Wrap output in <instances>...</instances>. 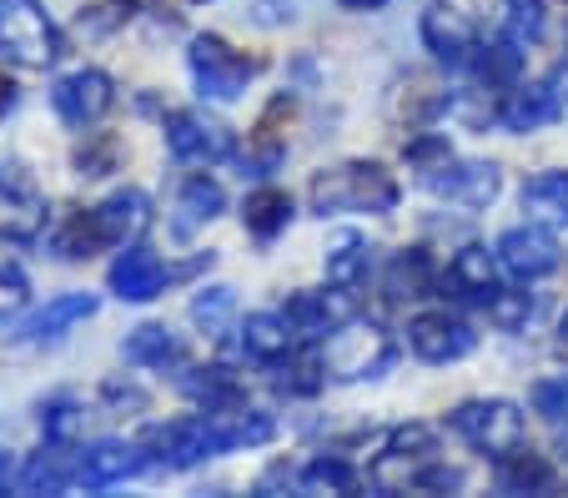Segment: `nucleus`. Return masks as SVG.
I'll return each mask as SVG.
<instances>
[{
	"instance_id": "1",
	"label": "nucleus",
	"mask_w": 568,
	"mask_h": 498,
	"mask_svg": "<svg viewBox=\"0 0 568 498\" xmlns=\"http://www.w3.org/2000/svg\"><path fill=\"white\" fill-rule=\"evenodd\" d=\"M307 202L317 217H343V212H393L397 176L383 162H343L312 176Z\"/></svg>"
},
{
	"instance_id": "2",
	"label": "nucleus",
	"mask_w": 568,
	"mask_h": 498,
	"mask_svg": "<svg viewBox=\"0 0 568 498\" xmlns=\"http://www.w3.org/2000/svg\"><path fill=\"white\" fill-rule=\"evenodd\" d=\"M61 31L36 0H0V55L26 71H45L61 61Z\"/></svg>"
},
{
	"instance_id": "3",
	"label": "nucleus",
	"mask_w": 568,
	"mask_h": 498,
	"mask_svg": "<svg viewBox=\"0 0 568 498\" xmlns=\"http://www.w3.org/2000/svg\"><path fill=\"white\" fill-rule=\"evenodd\" d=\"M453 434L498 464V458H508L514 448H524V413L508 398L463 403V408H453Z\"/></svg>"
},
{
	"instance_id": "4",
	"label": "nucleus",
	"mask_w": 568,
	"mask_h": 498,
	"mask_svg": "<svg viewBox=\"0 0 568 498\" xmlns=\"http://www.w3.org/2000/svg\"><path fill=\"white\" fill-rule=\"evenodd\" d=\"M387 363H393V343H387V333L373 327V323L333 327V337H327V347H322V368H327V378H343V383L377 378Z\"/></svg>"
},
{
	"instance_id": "5",
	"label": "nucleus",
	"mask_w": 568,
	"mask_h": 498,
	"mask_svg": "<svg viewBox=\"0 0 568 498\" xmlns=\"http://www.w3.org/2000/svg\"><path fill=\"white\" fill-rule=\"evenodd\" d=\"M186 61H192L196 91H202L206 101H236L242 91H247V81L257 77V61H247L242 51H232L222 35H196L192 51H186Z\"/></svg>"
},
{
	"instance_id": "6",
	"label": "nucleus",
	"mask_w": 568,
	"mask_h": 498,
	"mask_svg": "<svg viewBox=\"0 0 568 498\" xmlns=\"http://www.w3.org/2000/svg\"><path fill=\"white\" fill-rule=\"evenodd\" d=\"M111 101H116V91H111V77H106V71H97V65H87V71H71V77H61L51 87L55 116H61L65 126H75V131L97 126V121L111 111Z\"/></svg>"
},
{
	"instance_id": "7",
	"label": "nucleus",
	"mask_w": 568,
	"mask_h": 498,
	"mask_svg": "<svg viewBox=\"0 0 568 498\" xmlns=\"http://www.w3.org/2000/svg\"><path fill=\"white\" fill-rule=\"evenodd\" d=\"M166 146L186 166H212L232 156V131L222 121L202 116V111H172L166 116Z\"/></svg>"
},
{
	"instance_id": "8",
	"label": "nucleus",
	"mask_w": 568,
	"mask_h": 498,
	"mask_svg": "<svg viewBox=\"0 0 568 498\" xmlns=\"http://www.w3.org/2000/svg\"><path fill=\"white\" fill-rule=\"evenodd\" d=\"M423 186H428L433 196H443V202H458V206H488L498 196V186H504V176H498L494 162H438L423 172Z\"/></svg>"
},
{
	"instance_id": "9",
	"label": "nucleus",
	"mask_w": 568,
	"mask_h": 498,
	"mask_svg": "<svg viewBox=\"0 0 568 498\" xmlns=\"http://www.w3.org/2000/svg\"><path fill=\"white\" fill-rule=\"evenodd\" d=\"M51 222L45 196L36 192V182L21 166H0V232L11 242H36Z\"/></svg>"
},
{
	"instance_id": "10",
	"label": "nucleus",
	"mask_w": 568,
	"mask_h": 498,
	"mask_svg": "<svg viewBox=\"0 0 568 498\" xmlns=\"http://www.w3.org/2000/svg\"><path fill=\"white\" fill-rule=\"evenodd\" d=\"M91 227H97L101 247H131V242H136L141 232L151 227L146 192H136V186H121V192H111L106 202L91 206Z\"/></svg>"
},
{
	"instance_id": "11",
	"label": "nucleus",
	"mask_w": 568,
	"mask_h": 498,
	"mask_svg": "<svg viewBox=\"0 0 568 498\" xmlns=\"http://www.w3.org/2000/svg\"><path fill=\"white\" fill-rule=\"evenodd\" d=\"M146 448H156V458L166 468H196L202 458H216V438H212V418H176L161 423L146 434Z\"/></svg>"
},
{
	"instance_id": "12",
	"label": "nucleus",
	"mask_w": 568,
	"mask_h": 498,
	"mask_svg": "<svg viewBox=\"0 0 568 498\" xmlns=\"http://www.w3.org/2000/svg\"><path fill=\"white\" fill-rule=\"evenodd\" d=\"M408 343L423 363H458L473 353L478 337H473L468 323H458V317H448V313H418L408 323Z\"/></svg>"
},
{
	"instance_id": "13",
	"label": "nucleus",
	"mask_w": 568,
	"mask_h": 498,
	"mask_svg": "<svg viewBox=\"0 0 568 498\" xmlns=\"http://www.w3.org/2000/svg\"><path fill=\"white\" fill-rule=\"evenodd\" d=\"M141 468H146V448L106 438V444L81 448V464H75V488H116V484H126V478H136Z\"/></svg>"
},
{
	"instance_id": "14",
	"label": "nucleus",
	"mask_w": 568,
	"mask_h": 498,
	"mask_svg": "<svg viewBox=\"0 0 568 498\" xmlns=\"http://www.w3.org/2000/svg\"><path fill=\"white\" fill-rule=\"evenodd\" d=\"M558 237L544 227H514L498 237V262H504V272H514V277L534 282V277H548V272L558 267Z\"/></svg>"
},
{
	"instance_id": "15",
	"label": "nucleus",
	"mask_w": 568,
	"mask_h": 498,
	"mask_svg": "<svg viewBox=\"0 0 568 498\" xmlns=\"http://www.w3.org/2000/svg\"><path fill=\"white\" fill-rule=\"evenodd\" d=\"M423 45L433 51V61L458 71V65H473V55H478V31H473L468 16L448 11V6H433L423 16Z\"/></svg>"
},
{
	"instance_id": "16",
	"label": "nucleus",
	"mask_w": 568,
	"mask_h": 498,
	"mask_svg": "<svg viewBox=\"0 0 568 498\" xmlns=\"http://www.w3.org/2000/svg\"><path fill=\"white\" fill-rule=\"evenodd\" d=\"M111 293L121 297V303H151V297H161V287H166V267H161L156 252L146 247H121L116 262H111Z\"/></svg>"
},
{
	"instance_id": "17",
	"label": "nucleus",
	"mask_w": 568,
	"mask_h": 498,
	"mask_svg": "<svg viewBox=\"0 0 568 498\" xmlns=\"http://www.w3.org/2000/svg\"><path fill=\"white\" fill-rule=\"evenodd\" d=\"M282 317L292 323L297 337H327L333 327L353 323V297H347V287H337V293H292Z\"/></svg>"
},
{
	"instance_id": "18",
	"label": "nucleus",
	"mask_w": 568,
	"mask_h": 498,
	"mask_svg": "<svg viewBox=\"0 0 568 498\" xmlns=\"http://www.w3.org/2000/svg\"><path fill=\"white\" fill-rule=\"evenodd\" d=\"M97 297L91 293H65V297H55V303H45L41 313H31L21 327L11 333V343H51V337H61L65 327H75V323H87V317H97Z\"/></svg>"
},
{
	"instance_id": "19",
	"label": "nucleus",
	"mask_w": 568,
	"mask_h": 498,
	"mask_svg": "<svg viewBox=\"0 0 568 498\" xmlns=\"http://www.w3.org/2000/svg\"><path fill=\"white\" fill-rule=\"evenodd\" d=\"M443 287H453V297L488 307V297L498 293V257H488V247H463L443 272Z\"/></svg>"
},
{
	"instance_id": "20",
	"label": "nucleus",
	"mask_w": 568,
	"mask_h": 498,
	"mask_svg": "<svg viewBox=\"0 0 568 498\" xmlns=\"http://www.w3.org/2000/svg\"><path fill=\"white\" fill-rule=\"evenodd\" d=\"M564 116V106H558V91L554 81H528V87H514L504 96V106H498V121H504L508 131H538L548 126V121Z\"/></svg>"
},
{
	"instance_id": "21",
	"label": "nucleus",
	"mask_w": 568,
	"mask_h": 498,
	"mask_svg": "<svg viewBox=\"0 0 568 498\" xmlns=\"http://www.w3.org/2000/svg\"><path fill=\"white\" fill-rule=\"evenodd\" d=\"M75 464H81V448L45 444L41 454L21 468V478H16V484H21L26 494H65V488H75Z\"/></svg>"
},
{
	"instance_id": "22",
	"label": "nucleus",
	"mask_w": 568,
	"mask_h": 498,
	"mask_svg": "<svg viewBox=\"0 0 568 498\" xmlns=\"http://www.w3.org/2000/svg\"><path fill=\"white\" fill-rule=\"evenodd\" d=\"M212 418V438H216V454H232V448H257L277 434V423L267 413H252V408H222V413H206Z\"/></svg>"
},
{
	"instance_id": "23",
	"label": "nucleus",
	"mask_w": 568,
	"mask_h": 498,
	"mask_svg": "<svg viewBox=\"0 0 568 498\" xmlns=\"http://www.w3.org/2000/svg\"><path fill=\"white\" fill-rule=\"evenodd\" d=\"M222 206H226L222 186H216V182H206V176H192V182L182 186V196H176L172 232L186 242L196 227H206V222H212V217H222Z\"/></svg>"
},
{
	"instance_id": "24",
	"label": "nucleus",
	"mask_w": 568,
	"mask_h": 498,
	"mask_svg": "<svg viewBox=\"0 0 568 498\" xmlns=\"http://www.w3.org/2000/svg\"><path fill=\"white\" fill-rule=\"evenodd\" d=\"M292 323L277 313H252L242 323V347H247L257 363H287L292 358Z\"/></svg>"
},
{
	"instance_id": "25",
	"label": "nucleus",
	"mask_w": 568,
	"mask_h": 498,
	"mask_svg": "<svg viewBox=\"0 0 568 498\" xmlns=\"http://www.w3.org/2000/svg\"><path fill=\"white\" fill-rule=\"evenodd\" d=\"M242 222H247L252 237L272 242L277 232H287V222H292V196L282 192V186H257V192L247 196V206H242Z\"/></svg>"
},
{
	"instance_id": "26",
	"label": "nucleus",
	"mask_w": 568,
	"mask_h": 498,
	"mask_svg": "<svg viewBox=\"0 0 568 498\" xmlns=\"http://www.w3.org/2000/svg\"><path fill=\"white\" fill-rule=\"evenodd\" d=\"M121 353H126V363H136V368H166V363L182 358V343H176L172 327H161V323H141L136 333H126Z\"/></svg>"
},
{
	"instance_id": "27",
	"label": "nucleus",
	"mask_w": 568,
	"mask_h": 498,
	"mask_svg": "<svg viewBox=\"0 0 568 498\" xmlns=\"http://www.w3.org/2000/svg\"><path fill=\"white\" fill-rule=\"evenodd\" d=\"M182 393L196 398L206 413H222V408H242V383L232 378L226 368H192L182 378Z\"/></svg>"
},
{
	"instance_id": "28",
	"label": "nucleus",
	"mask_w": 568,
	"mask_h": 498,
	"mask_svg": "<svg viewBox=\"0 0 568 498\" xmlns=\"http://www.w3.org/2000/svg\"><path fill=\"white\" fill-rule=\"evenodd\" d=\"M554 484V464L538 454H528V448H514L508 458H498V488L504 494H544V488Z\"/></svg>"
},
{
	"instance_id": "29",
	"label": "nucleus",
	"mask_w": 568,
	"mask_h": 498,
	"mask_svg": "<svg viewBox=\"0 0 568 498\" xmlns=\"http://www.w3.org/2000/svg\"><path fill=\"white\" fill-rule=\"evenodd\" d=\"M524 212L538 222H568V172H544L524 186Z\"/></svg>"
},
{
	"instance_id": "30",
	"label": "nucleus",
	"mask_w": 568,
	"mask_h": 498,
	"mask_svg": "<svg viewBox=\"0 0 568 498\" xmlns=\"http://www.w3.org/2000/svg\"><path fill=\"white\" fill-rule=\"evenodd\" d=\"M387 293L393 297H428L433 293V257L423 247L397 252L387 267Z\"/></svg>"
},
{
	"instance_id": "31",
	"label": "nucleus",
	"mask_w": 568,
	"mask_h": 498,
	"mask_svg": "<svg viewBox=\"0 0 568 498\" xmlns=\"http://www.w3.org/2000/svg\"><path fill=\"white\" fill-rule=\"evenodd\" d=\"M363 277H367V247H363V237L343 232V237L333 242V252H327V282L353 293V287H357Z\"/></svg>"
},
{
	"instance_id": "32",
	"label": "nucleus",
	"mask_w": 568,
	"mask_h": 498,
	"mask_svg": "<svg viewBox=\"0 0 568 498\" xmlns=\"http://www.w3.org/2000/svg\"><path fill=\"white\" fill-rule=\"evenodd\" d=\"M302 488H307V494H357V468L347 464V458L322 454L302 468Z\"/></svg>"
},
{
	"instance_id": "33",
	"label": "nucleus",
	"mask_w": 568,
	"mask_h": 498,
	"mask_svg": "<svg viewBox=\"0 0 568 498\" xmlns=\"http://www.w3.org/2000/svg\"><path fill=\"white\" fill-rule=\"evenodd\" d=\"M538 35H544V0H508V11H504V41H514L518 51H528Z\"/></svg>"
},
{
	"instance_id": "34",
	"label": "nucleus",
	"mask_w": 568,
	"mask_h": 498,
	"mask_svg": "<svg viewBox=\"0 0 568 498\" xmlns=\"http://www.w3.org/2000/svg\"><path fill=\"white\" fill-rule=\"evenodd\" d=\"M473 65H478L483 81H518V71H524V51H518L514 41H494V45H478Z\"/></svg>"
},
{
	"instance_id": "35",
	"label": "nucleus",
	"mask_w": 568,
	"mask_h": 498,
	"mask_svg": "<svg viewBox=\"0 0 568 498\" xmlns=\"http://www.w3.org/2000/svg\"><path fill=\"white\" fill-rule=\"evenodd\" d=\"M41 428H45V444H71L75 428H81V408H75L71 393H55V398L41 403Z\"/></svg>"
},
{
	"instance_id": "36",
	"label": "nucleus",
	"mask_w": 568,
	"mask_h": 498,
	"mask_svg": "<svg viewBox=\"0 0 568 498\" xmlns=\"http://www.w3.org/2000/svg\"><path fill=\"white\" fill-rule=\"evenodd\" d=\"M232 307H236L232 287H202V293L192 297V323L202 327V333H222L226 317H232Z\"/></svg>"
},
{
	"instance_id": "37",
	"label": "nucleus",
	"mask_w": 568,
	"mask_h": 498,
	"mask_svg": "<svg viewBox=\"0 0 568 498\" xmlns=\"http://www.w3.org/2000/svg\"><path fill=\"white\" fill-rule=\"evenodd\" d=\"M488 317H494L504 333H518V327L534 323V297L528 293H508V287H498L494 297H488Z\"/></svg>"
},
{
	"instance_id": "38",
	"label": "nucleus",
	"mask_w": 568,
	"mask_h": 498,
	"mask_svg": "<svg viewBox=\"0 0 568 498\" xmlns=\"http://www.w3.org/2000/svg\"><path fill=\"white\" fill-rule=\"evenodd\" d=\"M116 166V136H91V146L75 152V172L81 176H106Z\"/></svg>"
},
{
	"instance_id": "39",
	"label": "nucleus",
	"mask_w": 568,
	"mask_h": 498,
	"mask_svg": "<svg viewBox=\"0 0 568 498\" xmlns=\"http://www.w3.org/2000/svg\"><path fill=\"white\" fill-rule=\"evenodd\" d=\"M534 408L544 413V418H568V373H558V378H538L534 383Z\"/></svg>"
},
{
	"instance_id": "40",
	"label": "nucleus",
	"mask_w": 568,
	"mask_h": 498,
	"mask_svg": "<svg viewBox=\"0 0 568 498\" xmlns=\"http://www.w3.org/2000/svg\"><path fill=\"white\" fill-rule=\"evenodd\" d=\"M31 303V282L21 267H0V317H16Z\"/></svg>"
},
{
	"instance_id": "41",
	"label": "nucleus",
	"mask_w": 568,
	"mask_h": 498,
	"mask_svg": "<svg viewBox=\"0 0 568 498\" xmlns=\"http://www.w3.org/2000/svg\"><path fill=\"white\" fill-rule=\"evenodd\" d=\"M322 383H327V368H322V358H312V353H307V358H297V363L287 368L282 388H287V393H302V398H307V393H317Z\"/></svg>"
},
{
	"instance_id": "42",
	"label": "nucleus",
	"mask_w": 568,
	"mask_h": 498,
	"mask_svg": "<svg viewBox=\"0 0 568 498\" xmlns=\"http://www.w3.org/2000/svg\"><path fill=\"white\" fill-rule=\"evenodd\" d=\"M448 141H443V136H423V141H413V146H408V162L413 166H423V172H428V166H438V162H448Z\"/></svg>"
},
{
	"instance_id": "43",
	"label": "nucleus",
	"mask_w": 568,
	"mask_h": 498,
	"mask_svg": "<svg viewBox=\"0 0 568 498\" xmlns=\"http://www.w3.org/2000/svg\"><path fill=\"white\" fill-rule=\"evenodd\" d=\"M297 16V0H257V11H252V21L257 26H282Z\"/></svg>"
},
{
	"instance_id": "44",
	"label": "nucleus",
	"mask_w": 568,
	"mask_h": 498,
	"mask_svg": "<svg viewBox=\"0 0 568 498\" xmlns=\"http://www.w3.org/2000/svg\"><path fill=\"white\" fill-rule=\"evenodd\" d=\"M292 484H302V474H292L287 464H277L272 474H262V478H257V494H262V498H272L277 488H292Z\"/></svg>"
},
{
	"instance_id": "45",
	"label": "nucleus",
	"mask_w": 568,
	"mask_h": 498,
	"mask_svg": "<svg viewBox=\"0 0 568 498\" xmlns=\"http://www.w3.org/2000/svg\"><path fill=\"white\" fill-rule=\"evenodd\" d=\"M6 111H16V81L11 77H0V116Z\"/></svg>"
},
{
	"instance_id": "46",
	"label": "nucleus",
	"mask_w": 568,
	"mask_h": 498,
	"mask_svg": "<svg viewBox=\"0 0 568 498\" xmlns=\"http://www.w3.org/2000/svg\"><path fill=\"white\" fill-rule=\"evenodd\" d=\"M11 478H16V458L6 454V448H0V494L11 488Z\"/></svg>"
},
{
	"instance_id": "47",
	"label": "nucleus",
	"mask_w": 568,
	"mask_h": 498,
	"mask_svg": "<svg viewBox=\"0 0 568 498\" xmlns=\"http://www.w3.org/2000/svg\"><path fill=\"white\" fill-rule=\"evenodd\" d=\"M343 11H377V6H387V0H337Z\"/></svg>"
},
{
	"instance_id": "48",
	"label": "nucleus",
	"mask_w": 568,
	"mask_h": 498,
	"mask_svg": "<svg viewBox=\"0 0 568 498\" xmlns=\"http://www.w3.org/2000/svg\"><path fill=\"white\" fill-rule=\"evenodd\" d=\"M116 6H121V16H136V11H151L156 0H116Z\"/></svg>"
},
{
	"instance_id": "49",
	"label": "nucleus",
	"mask_w": 568,
	"mask_h": 498,
	"mask_svg": "<svg viewBox=\"0 0 568 498\" xmlns=\"http://www.w3.org/2000/svg\"><path fill=\"white\" fill-rule=\"evenodd\" d=\"M558 337H564V343H568V313H564V323H558Z\"/></svg>"
},
{
	"instance_id": "50",
	"label": "nucleus",
	"mask_w": 568,
	"mask_h": 498,
	"mask_svg": "<svg viewBox=\"0 0 568 498\" xmlns=\"http://www.w3.org/2000/svg\"><path fill=\"white\" fill-rule=\"evenodd\" d=\"M558 448H564V458H568V434H564V444H558Z\"/></svg>"
},
{
	"instance_id": "51",
	"label": "nucleus",
	"mask_w": 568,
	"mask_h": 498,
	"mask_svg": "<svg viewBox=\"0 0 568 498\" xmlns=\"http://www.w3.org/2000/svg\"><path fill=\"white\" fill-rule=\"evenodd\" d=\"M192 6H206V0H192Z\"/></svg>"
}]
</instances>
